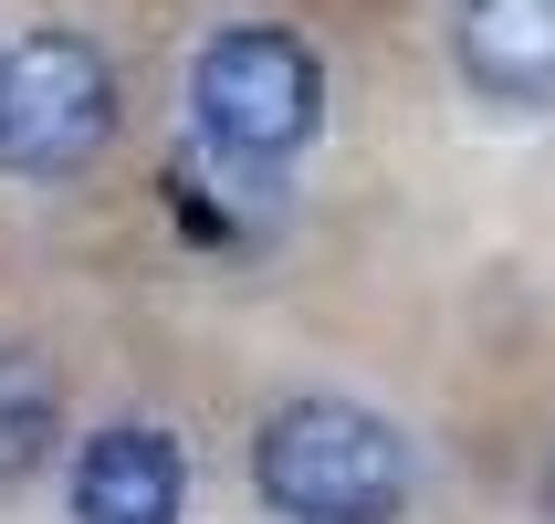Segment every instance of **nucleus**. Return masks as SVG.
I'll return each instance as SVG.
<instances>
[{
  "label": "nucleus",
  "mask_w": 555,
  "mask_h": 524,
  "mask_svg": "<svg viewBox=\"0 0 555 524\" xmlns=\"http://www.w3.org/2000/svg\"><path fill=\"white\" fill-rule=\"evenodd\" d=\"M251 483L283 524H399L409 514V440L357 399H294L251 440Z\"/></svg>",
  "instance_id": "nucleus-1"
},
{
  "label": "nucleus",
  "mask_w": 555,
  "mask_h": 524,
  "mask_svg": "<svg viewBox=\"0 0 555 524\" xmlns=\"http://www.w3.org/2000/svg\"><path fill=\"white\" fill-rule=\"evenodd\" d=\"M116 137V63L85 31H22L0 53V168L11 179H74Z\"/></svg>",
  "instance_id": "nucleus-2"
},
{
  "label": "nucleus",
  "mask_w": 555,
  "mask_h": 524,
  "mask_svg": "<svg viewBox=\"0 0 555 524\" xmlns=\"http://www.w3.org/2000/svg\"><path fill=\"white\" fill-rule=\"evenodd\" d=\"M189 105H199V137H210L231 168H273L314 137L325 116V74L294 31H220L210 53L189 63Z\"/></svg>",
  "instance_id": "nucleus-3"
},
{
  "label": "nucleus",
  "mask_w": 555,
  "mask_h": 524,
  "mask_svg": "<svg viewBox=\"0 0 555 524\" xmlns=\"http://www.w3.org/2000/svg\"><path fill=\"white\" fill-rule=\"evenodd\" d=\"M189 514V451L147 420H116L74 451V524H179Z\"/></svg>",
  "instance_id": "nucleus-4"
},
{
  "label": "nucleus",
  "mask_w": 555,
  "mask_h": 524,
  "mask_svg": "<svg viewBox=\"0 0 555 524\" xmlns=\"http://www.w3.org/2000/svg\"><path fill=\"white\" fill-rule=\"evenodd\" d=\"M472 94L493 105H555V0H462L451 22Z\"/></svg>",
  "instance_id": "nucleus-5"
},
{
  "label": "nucleus",
  "mask_w": 555,
  "mask_h": 524,
  "mask_svg": "<svg viewBox=\"0 0 555 524\" xmlns=\"http://www.w3.org/2000/svg\"><path fill=\"white\" fill-rule=\"evenodd\" d=\"M53 440H63V378L31 346H0V483L42 472Z\"/></svg>",
  "instance_id": "nucleus-6"
}]
</instances>
